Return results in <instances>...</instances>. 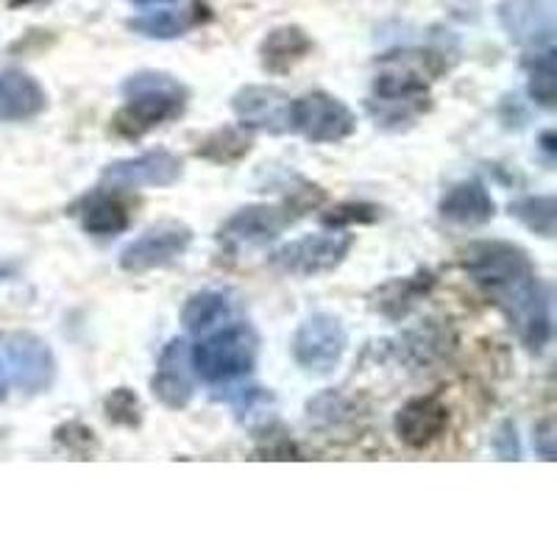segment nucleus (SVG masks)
Here are the masks:
<instances>
[{"mask_svg":"<svg viewBox=\"0 0 557 557\" xmlns=\"http://www.w3.org/2000/svg\"><path fill=\"white\" fill-rule=\"evenodd\" d=\"M460 268L505 315L530 355L552 341V293L530 253L510 240H476L460 253Z\"/></svg>","mask_w":557,"mask_h":557,"instance_id":"1","label":"nucleus"},{"mask_svg":"<svg viewBox=\"0 0 557 557\" xmlns=\"http://www.w3.org/2000/svg\"><path fill=\"white\" fill-rule=\"evenodd\" d=\"M123 107L114 112L112 132L123 139H143L153 128L178 121L190 103V89L165 70H139L121 84Z\"/></svg>","mask_w":557,"mask_h":557,"instance_id":"2","label":"nucleus"},{"mask_svg":"<svg viewBox=\"0 0 557 557\" xmlns=\"http://www.w3.org/2000/svg\"><path fill=\"white\" fill-rule=\"evenodd\" d=\"M321 201V187L305 184L301 190H296L282 203H248V207L237 209L232 218H226V223L218 228V240L228 251H240L246 246H265V243L276 240L285 228H290L298 218L307 215Z\"/></svg>","mask_w":557,"mask_h":557,"instance_id":"3","label":"nucleus"},{"mask_svg":"<svg viewBox=\"0 0 557 557\" xmlns=\"http://www.w3.org/2000/svg\"><path fill=\"white\" fill-rule=\"evenodd\" d=\"M193 371L209 385H228L253 374L260 360V335L251 323L235 321L221 330H209L203 341L190 346Z\"/></svg>","mask_w":557,"mask_h":557,"instance_id":"4","label":"nucleus"},{"mask_svg":"<svg viewBox=\"0 0 557 557\" xmlns=\"http://www.w3.org/2000/svg\"><path fill=\"white\" fill-rule=\"evenodd\" d=\"M59 362L51 343L32 332L0 335V396L17 391L23 396L48 393L57 382Z\"/></svg>","mask_w":557,"mask_h":557,"instance_id":"5","label":"nucleus"},{"mask_svg":"<svg viewBox=\"0 0 557 557\" xmlns=\"http://www.w3.org/2000/svg\"><path fill=\"white\" fill-rule=\"evenodd\" d=\"M290 132L312 146H337L357 132V114L326 89H312L290 101Z\"/></svg>","mask_w":557,"mask_h":557,"instance_id":"6","label":"nucleus"},{"mask_svg":"<svg viewBox=\"0 0 557 557\" xmlns=\"http://www.w3.org/2000/svg\"><path fill=\"white\" fill-rule=\"evenodd\" d=\"M348 348V332L332 312H312L298 323L290 351L296 366L310 376H332Z\"/></svg>","mask_w":557,"mask_h":557,"instance_id":"7","label":"nucleus"},{"mask_svg":"<svg viewBox=\"0 0 557 557\" xmlns=\"http://www.w3.org/2000/svg\"><path fill=\"white\" fill-rule=\"evenodd\" d=\"M351 248H355V235L343 228H330L321 235H305L278 246L271 253V265L287 276H326L346 262Z\"/></svg>","mask_w":557,"mask_h":557,"instance_id":"8","label":"nucleus"},{"mask_svg":"<svg viewBox=\"0 0 557 557\" xmlns=\"http://www.w3.org/2000/svg\"><path fill=\"white\" fill-rule=\"evenodd\" d=\"M193 237L196 235H193V228L187 223L159 221L121 248L117 265H121V271L134 273V276L168 268L190 251Z\"/></svg>","mask_w":557,"mask_h":557,"instance_id":"9","label":"nucleus"},{"mask_svg":"<svg viewBox=\"0 0 557 557\" xmlns=\"http://www.w3.org/2000/svg\"><path fill=\"white\" fill-rule=\"evenodd\" d=\"M182 176L184 162L178 153L168 151V148H151L137 157L109 162L101 171V184L117 193L143 190V187L162 190V187H173L182 182Z\"/></svg>","mask_w":557,"mask_h":557,"instance_id":"10","label":"nucleus"},{"mask_svg":"<svg viewBox=\"0 0 557 557\" xmlns=\"http://www.w3.org/2000/svg\"><path fill=\"white\" fill-rule=\"evenodd\" d=\"M290 101L285 89L271 84H246L232 96V112L237 126L246 132L260 134H287L290 132Z\"/></svg>","mask_w":557,"mask_h":557,"instance_id":"11","label":"nucleus"},{"mask_svg":"<svg viewBox=\"0 0 557 557\" xmlns=\"http://www.w3.org/2000/svg\"><path fill=\"white\" fill-rule=\"evenodd\" d=\"M196 371L190 360V343L184 337H173L159 351L157 371L151 376L153 399L168 410H184L196 396Z\"/></svg>","mask_w":557,"mask_h":557,"instance_id":"12","label":"nucleus"},{"mask_svg":"<svg viewBox=\"0 0 557 557\" xmlns=\"http://www.w3.org/2000/svg\"><path fill=\"white\" fill-rule=\"evenodd\" d=\"M449 407L441 396L426 393V396H412L401 405V410L393 418V432L407 449H430L435 441L449 430Z\"/></svg>","mask_w":557,"mask_h":557,"instance_id":"13","label":"nucleus"},{"mask_svg":"<svg viewBox=\"0 0 557 557\" xmlns=\"http://www.w3.org/2000/svg\"><path fill=\"white\" fill-rule=\"evenodd\" d=\"M437 215L444 218L451 226L474 228L485 226L496 218V201L485 182L480 178H462V182L451 184L449 190L437 201Z\"/></svg>","mask_w":557,"mask_h":557,"instance_id":"14","label":"nucleus"},{"mask_svg":"<svg viewBox=\"0 0 557 557\" xmlns=\"http://www.w3.org/2000/svg\"><path fill=\"white\" fill-rule=\"evenodd\" d=\"M70 215H76L82 228L92 237H114L123 235L132 226V212L128 203L117 196V190L98 187L92 193H84L73 207Z\"/></svg>","mask_w":557,"mask_h":557,"instance_id":"15","label":"nucleus"},{"mask_svg":"<svg viewBox=\"0 0 557 557\" xmlns=\"http://www.w3.org/2000/svg\"><path fill=\"white\" fill-rule=\"evenodd\" d=\"M435 282L437 276L430 268H418L412 276L387 278L385 285H380L371 296H368V301H371V310L380 312L382 318L399 323L430 296Z\"/></svg>","mask_w":557,"mask_h":557,"instance_id":"16","label":"nucleus"},{"mask_svg":"<svg viewBox=\"0 0 557 557\" xmlns=\"http://www.w3.org/2000/svg\"><path fill=\"white\" fill-rule=\"evenodd\" d=\"M502 23L516 42L530 45L535 51L552 48L555 12L549 0H513L510 7L502 9Z\"/></svg>","mask_w":557,"mask_h":557,"instance_id":"17","label":"nucleus"},{"mask_svg":"<svg viewBox=\"0 0 557 557\" xmlns=\"http://www.w3.org/2000/svg\"><path fill=\"white\" fill-rule=\"evenodd\" d=\"M48 109V92L23 70L0 73V123L32 121Z\"/></svg>","mask_w":557,"mask_h":557,"instance_id":"18","label":"nucleus"},{"mask_svg":"<svg viewBox=\"0 0 557 557\" xmlns=\"http://www.w3.org/2000/svg\"><path fill=\"white\" fill-rule=\"evenodd\" d=\"M312 53V37L301 26H276L260 42V67L268 76H287Z\"/></svg>","mask_w":557,"mask_h":557,"instance_id":"19","label":"nucleus"},{"mask_svg":"<svg viewBox=\"0 0 557 557\" xmlns=\"http://www.w3.org/2000/svg\"><path fill=\"white\" fill-rule=\"evenodd\" d=\"M207 20H212V12L203 7L201 0H193L190 7L184 9H162V12L132 17L126 26L132 28L134 34H139V37L168 42V39H178L184 37V34H190L193 28L203 26Z\"/></svg>","mask_w":557,"mask_h":557,"instance_id":"20","label":"nucleus"},{"mask_svg":"<svg viewBox=\"0 0 557 557\" xmlns=\"http://www.w3.org/2000/svg\"><path fill=\"white\" fill-rule=\"evenodd\" d=\"M253 151V134L240 126H221L215 132L203 134L196 143L193 153L209 165L232 168L240 165L243 159Z\"/></svg>","mask_w":557,"mask_h":557,"instance_id":"21","label":"nucleus"},{"mask_svg":"<svg viewBox=\"0 0 557 557\" xmlns=\"http://www.w3.org/2000/svg\"><path fill=\"white\" fill-rule=\"evenodd\" d=\"M232 315V305L228 296L221 290H198L184 301L182 323L184 330L193 335H203V332L215 330L218 323H223Z\"/></svg>","mask_w":557,"mask_h":557,"instance_id":"22","label":"nucleus"},{"mask_svg":"<svg viewBox=\"0 0 557 557\" xmlns=\"http://www.w3.org/2000/svg\"><path fill=\"white\" fill-rule=\"evenodd\" d=\"M451 346L449 330L437 326V321L421 323L418 330H410L399 341V355H405L412 366H430V362L446 357Z\"/></svg>","mask_w":557,"mask_h":557,"instance_id":"23","label":"nucleus"},{"mask_svg":"<svg viewBox=\"0 0 557 557\" xmlns=\"http://www.w3.org/2000/svg\"><path fill=\"white\" fill-rule=\"evenodd\" d=\"M527 92L541 109H555L557 98V70L555 48H541L524 62Z\"/></svg>","mask_w":557,"mask_h":557,"instance_id":"24","label":"nucleus"},{"mask_svg":"<svg viewBox=\"0 0 557 557\" xmlns=\"http://www.w3.org/2000/svg\"><path fill=\"white\" fill-rule=\"evenodd\" d=\"M510 215L530 228L532 235H541L546 240L555 237L557 228V198L555 196H524L510 203Z\"/></svg>","mask_w":557,"mask_h":557,"instance_id":"25","label":"nucleus"},{"mask_svg":"<svg viewBox=\"0 0 557 557\" xmlns=\"http://www.w3.org/2000/svg\"><path fill=\"white\" fill-rule=\"evenodd\" d=\"M307 418H310V424L321 426L326 432H335L343 424H351L357 418V410L355 401L343 396L341 391H323L318 393L315 399L307 401Z\"/></svg>","mask_w":557,"mask_h":557,"instance_id":"26","label":"nucleus"},{"mask_svg":"<svg viewBox=\"0 0 557 557\" xmlns=\"http://www.w3.org/2000/svg\"><path fill=\"white\" fill-rule=\"evenodd\" d=\"M430 107L432 101H376V98H371L368 114L374 117L376 126L401 132V128H410Z\"/></svg>","mask_w":557,"mask_h":557,"instance_id":"27","label":"nucleus"},{"mask_svg":"<svg viewBox=\"0 0 557 557\" xmlns=\"http://www.w3.org/2000/svg\"><path fill=\"white\" fill-rule=\"evenodd\" d=\"M253 457L257 460H301V451H298L296 441H293L285 426L278 421H268L260 435H257Z\"/></svg>","mask_w":557,"mask_h":557,"instance_id":"28","label":"nucleus"},{"mask_svg":"<svg viewBox=\"0 0 557 557\" xmlns=\"http://www.w3.org/2000/svg\"><path fill=\"white\" fill-rule=\"evenodd\" d=\"M103 418L112 426H123V430H137L143 424V401L132 387H114L103 399Z\"/></svg>","mask_w":557,"mask_h":557,"instance_id":"29","label":"nucleus"},{"mask_svg":"<svg viewBox=\"0 0 557 557\" xmlns=\"http://www.w3.org/2000/svg\"><path fill=\"white\" fill-rule=\"evenodd\" d=\"M53 444L76 457V460H92L98 449H101L96 432L89 430L87 424H82V421H64V424H59L53 430Z\"/></svg>","mask_w":557,"mask_h":557,"instance_id":"30","label":"nucleus"},{"mask_svg":"<svg viewBox=\"0 0 557 557\" xmlns=\"http://www.w3.org/2000/svg\"><path fill=\"white\" fill-rule=\"evenodd\" d=\"M382 218V209L368 201H343L326 209L321 215V223L326 228H348V226H371Z\"/></svg>","mask_w":557,"mask_h":557,"instance_id":"31","label":"nucleus"},{"mask_svg":"<svg viewBox=\"0 0 557 557\" xmlns=\"http://www.w3.org/2000/svg\"><path fill=\"white\" fill-rule=\"evenodd\" d=\"M494 451L499 460H521V444L519 432H516L513 421H505L494 437Z\"/></svg>","mask_w":557,"mask_h":557,"instance_id":"32","label":"nucleus"},{"mask_svg":"<svg viewBox=\"0 0 557 557\" xmlns=\"http://www.w3.org/2000/svg\"><path fill=\"white\" fill-rule=\"evenodd\" d=\"M532 444H535V451H539L544 460H555V444H557V435H555V421L546 418L535 426V435H532Z\"/></svg>","mask_w":557,"mask_h":557,"instance_id":"33","label":"nucleus"},{"mask_svg":"<svg viewBox=\"0 0 557 557\" xmlns=\"http://www.w3.org/2000/svg\"><path fill=\"white\" fill-rule=\"evenodd\" d=\"M539 146H541V151L546 153V159H555V153H557V137H555V132H552V128H546V132H541V137H539Z\"/></svg>","mask_w":557,"mask_h":557,"instance_id":"34","label":"nucleus"},{"mask_svg":"<svg viewBox=\"0 0 557 557\" xmlns=\"http://www.w3.org/2000/svg\"><path fill=\"white\" fill-rule=\"evenodd\" d=\"M134 3L137 9H157V7H165V3H176V0H128Z\"/></svg>","mask_w":557,"mask_h":557,"instance_id":"35","label":"nucleus"},{"mask_svg":"<svg viewBox=\"0 0 557 557\" xmlns=\"http://www.w3.org/2000/svg\"><path fill=\"white\" fill-rule=\"evenodd\" d=\"M32 3H42V0H12V7H32Z\"/></svg>","mask_w":557,"mask_h":557,"instance_id":"36","label":"nucleus"}]
</instances>
